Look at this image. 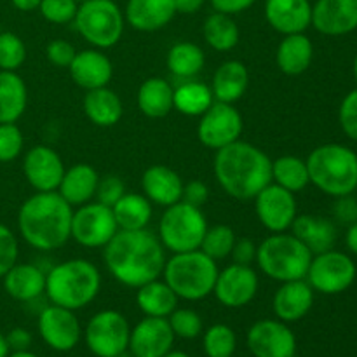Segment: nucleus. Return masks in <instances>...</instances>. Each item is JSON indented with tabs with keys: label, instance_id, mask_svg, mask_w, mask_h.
Masks as SVG:
<instances>
[{
	"label": "nucleus",
	"instance_id": "f257e3e1",
	"mask_svg": "<svg viewBox=\"0 0 357 357\" xmlns=\"http://www.w3.org/2000/svg\"><path fill=\"white\" fill-rule=\"evenodd\" d=\"M105 265L112 278L128 288H139L162 278L166 250L149 229L119 230L103 248Z\"/></svg>",
	"mask_w": 357,
	"mask_h": 357
},
{
	"label": "nucleus",
	"instance_id": "f03ea898",
	"mask_svg": "<svg viewBox=\"0 0 357 357\" xmlns=\"http://www.w3.org/2000/svg\"><path fill=\"white\" fill-rule=\"evenodd\" d=\"M213 173L229 197L253 201L258 192L272 183V159L253 143L237 139L216 150Z\"/></svg>",
	"mask_w": 357,
	"mask_h": 357
},
{
	"label": "nucleus",
	"instance_id": "7ed1b4c3",
	"mask_svg": "<svg viewBox=\"0 0 357 357\" xmlns=\"http://www.w3.org/2000/svg\"><path fill=\"white\" fill-rule=\"evenodd\" d=\"M73 208L58 192H37L17 211V230L28 246L54 251L70 239Z\"/></svg>",
	"mask_w": 357,
	"mask_h": 357
},
{
	"label": "nucleus",
	"instance_id": "20e7f679",
	"mask_svg": "<svg viewBox=\"0 0 357 357\" xmlns=\"http://www.w3.org/2000/svg\"><path fill=\"white\" fill-rule=\"evenodd\" d=\"M101 289L100 268L86 258H72L45 272V293L52 305L80 310L94 302Z\"/></svg>",
	"mask_w": 357,
	"mask_h": 357
},
{
	"label": "nucleus",
	"instance_id": "39448f33",
	"mask_svg": "<svg viewBox=\"0 0 357 357\" xmlns=\"http://www.w3.org/2000/svg\"><path fill=\"white\" fill-rule=\"evenodd\" d=\"M310 183L331 197L351 195L357 188V153L340 143L314 149L305 159Z\"/></svg>",
	"mask_w": 357,
	"mask_h": 357
},
{
	"label": "nucleus",
	"instance_id": "423d86ee",
	"mask_svg": "<svg viewBox=\"0 0 357 357\" xmlns=\"http://www.w3.org/2000/svg\"><path fill=\"white\" fill-rule=\"evenodd\" d=\"M218 272V261L209 258L204 251L194 250L173 253V257L167 258L162 278L178 298L199 302L213 295Z\"/></svg>",
	"mask_w": 357,
	"mask_h": 357
},
{
	"label": "nucleus",
	"instance_id": "0eeeda50",
	"mask_svg": "<svg viewBox=\"0 0 357 357\" xmlns=\"http://www.w3.org/2000/svg\"><path fill=\"white\" fill-rule=\"evenodd\" d=\"M312 257L309 248L289 234V230L271 234L257 248L258 268L278 282L305 279Z\"/></svg>",
	"mask_w": 357,
	"mask_h": 357
},
{
	"label": "nucleus",
	"instance_id": "6e6552de",
	"mask_svg": "<svg viewBox=\"0 0 357 357\" xmlns=\"http://www.w3.org/2000/svg\"><path fill=\"white\" fill-rule=\"evenodd\" d=\"M208 227V220L202 208H195L180 201L164 208L159 220L157 237L162 243L164 250L171 253L194 251L201 248Z\"/></svg>",
	"mask_w": 357,
	"mask_h": 357
},
{
	"label": "nucleus",
	"instance_id": "1a4fd4ad",
	"mask_svg": "<svg viewBox=\"0 0 357 357\" xmlns=\"http://www.w3.org/2000/svg\"><path fill=\"white\" fill-rule=\"evenodd\" d=\"M80 37L94 49H110L122 38L124 13L114 0H86L79 3L73 20Z\"/></svg>",
	"mask_w": 357,
	"mask_h": 357
},
{
	"label": "nucleus",
	"instance_id": "9d476101",
	"mask_svg": "<svg viewBox=\"0 0 357 357\" xmlns=\"http://www.w3.org/2000/svg\"><path fill=\"white\" fill-rule=\"evenodd\" d=\"M131 326L126 316L119 310H100L94 314L82 331L84 342L93 356L117 357L128 351Z\"/></svg>",
	"mask_w": 357,
	"mask_h": 357
},
{
	"label": "nucleus",
	"instance_id": "9b49d317",
	"mask_svg": "<svg viewBox=\"0 0 357 357\" xmlns=\"http://www.w3.org/2000/svg\"><path fill=\"white\" fill-rule=\"evenodd\" d=\"M357 275L356 264L349 255L330 250L314 255L307 271V282L314 291L323 295H338L354 284Z\"/></svg>",
	"mask_w": 357,
	"mask_h": 357
},
{
	"label": "nucleus",
	"instance_id": "f8f14e48",
	"mask_svg": "<svg viewBox=\"0 0 357 357\" xmlns=\"http://www.w3.org/2000/svg\"><path fill=\"white\" fill-rule=\"evenodd\" d=\"M117 232L119 227L114 211L108 206L91 201L73 209L70 239H73L82 248H87V250L105 248Z\"/></svg>",
	"mask_w": 357,
	"mask_h": 357
},
{
	"label": "nucleus",
	"instance_id": "ddd939ff",
	"mask_svg": "<svg viewBox=\"0 0 357 357\" xmlns=\"http://www.w3.org/2000/svg\"><path fill=\"white\" fill-rule=\"evenodd\" d=\"M244 121L241 112L234 105L215 101L199 117L197 138L206 149L220 150L241 139Z\"/></svg>",
	"mask_w": 357,
	"mask_h": 357
},
{
	"label": "nucleus",
	"instance_id": "4468645a",
	"mask_svg": "<svg viewBox=\"0 0 357 357\" xmlns=\"http://www.w3.org/2000/svg\"><path fill=\"white\" fill-rule=\"evenodd\" d=\"M37 328L44 344L56 352L73 351L79 345L84 331L75 310L52 303L40 310Z\"/></svg>",
	"mask_w": 357,
	"mask_h": 357
},
{
	"label": "nucleus",
	"instance_id": "2eb2a0df",
	"mask_svg": "<svg viewBox=\"0 0 357 357\" xmlns=\"http://www.w3.org/2000/svg\"><path fill=\"white\" fill-rule=\"evenodd\" d=\"M255 201L257 218L271 234L288 232L298 215L295 194L275 183H268L258 192Z\"/></svg>",
	"mask_w": 357,
	"mask_h": 357
},
{
	"label": "nucleus",
	"instance_id": "dca6fc26",
	"mask_svg": "<svg viewBox=\"0 0 357 357\" xmlns=\"http://www.w3.org/2000/svg\"><path fill=\"white\" fill-rule=\"evenodd\" d=\"M260 278L251 265L230 264L218 272L213 295L227 309H241L255 300Z\"/></svg>",
	"mask_w": 357,
	"mask_h": 357
},
{
	"label": "nucleus",
	"instance_id": "f3484780",
	"mask_svg": "<svg viewBox=\"0 0 357 357\" xmlns=\"http://www.w3.org/2000/svg\"><path fill=\"white\" fill-rule=\"evenodd\" d=\"M248 349L253 357H295L296 337L279 319H260L248 330Z\"/></svg>",
	"mask_w": 357,
	"mask_h": 357
},
{
	"label": "nucleus",
	"instance_id": "a211bd4d",
	"mask_svg": "<svg viewBox=\"0 0 357 357\" xmlns=\"http://www.w3.org/2000/svg\"><path fill=\"white\" fill-rule=\"evenodd\" d=\"M65 169L61 155L47 145H35L24 153V178L30 187L37 192L58 190Z\"/></svg>",
	"mask_w": 357,
	"mask_h": 357
},
{
	"label": "nucleus",
	"instance_id": "6ab92c4d",
	"mask_svg": "<svg viewBox=\"0 0 357 357\" xmlns=\"http://www.w3.org/2000/svg\"><path fill=\"white\" fill-rule=\"evenodd\" d=\"M176 337L167 317L145 316L129 335V352L135 357H162L173 351Z\"/></svg>",
	"mask_w": 357,
	"mask_h": 357
},
{
	"label": "nucleus",
	"instance_id": "aec40b11",
	"mask_svg": "<svg viewBox=\"0 0 357 357\" xmlns=\"http://www.w3.org/2000/svg\"><path fill=\"white\" fill-rule=\"evenodd\" d=\"M312 26L328 37H340L357 28V0H317L312 6Z\"/></svg>",
	"mask_w": 357,
	"mask_h": 357
},
{
	"label": "nucleus",
	"instance_id": "412c9836",
	"mask_svg": "<svg viewBox=\"0 0 357 357\" xmlns=\"http://www.w3.org/2000/svg\"><path fill=\"white\" fill-rule=\"evenodd\" d=\"M265 20L278 33H305L312 24V3L309 0H265Z\"/></svg>",
	"mask_w": 357,
	"mask_h": 357
},
{
	"label": "nucleus",
	"instance_id": "4be33fe9",
	"mask_svg": "<svg viewBox=\"0 0 357 357\" xmlns=\"http://www.w3.org/2000/svg\"><path fill=\"white\" fill-rule=\"evenodd\" d=\"M314 289L307 279L281 282L272 298V310L275 319L282 323H296L310 312L314 305Z\"/></svg>",
	"mask_w": 357,
	"mask_h": 357
},
{
	"label": "nucleus",
	"instance_id": "5701e85b",
	"mask_svg": "<svg viewBox=\"0 0 357 357\" xmlns=\"http://www.w3.org/2000/svg\"><path fill=\"white\" fill-rule=\"evenodd\" d=\"M73 82L84 91H93L110 84L114 75L112 59L101 49H84L77 51L75 58L68 66Z\"/></svg>",
	"mask_w": 357,
	"mask_h": 357
},
{
	"label": "nucleus",
	"instance_id": "b1692460",
	"mask_svg": "<svg viewBox=\"0 0 357 357\" xmlns=\"http://www.w3.org/2000/svg\"><path fill=\"white\" fill-rule=\"evenodd\" d=\"M176 16L174 0H128L124 20L132 30L152 33L166 28Z\"/></svg>",
	"mask_w": 357,
	"mask_h": 357
},
{
	"label": "nucleus",
	"instance_id": "393cba45",
	"mask_svg": "<svg viewBox=\"0 0 357 357\" xmlns=\"http://www.w3.org/2000/svg\"><path fill=\"white\" fill-rule=\"evenodd\" d=\"M142 190L152 204L167 208V206H173L181 201L183 180L171 167L164 166V164H153V166L146 167L143 173Z\"/></svg>",
	"mask_w": 357,
	"mask_h": 357
},
{
	"label": "nucleus",
	"instance_id": "a878e982",
	"mask_svg": "<svg viewBox=\"0 0 357 357\" xmlns=\"http://www.w3.org/2000/svg\"><path fill=\"white\" fill-rule=\"evenodd\" d=\"M209 87L215 101L230 105L237 103L250 87V70L239 59L223 61L213 73Z\"/></svg>",
	"mask_w": 357,
	"mask_h": 357
},
{
	"label": "nucleus",
	"instance_id": "bb28decb",
	"mask_svg": "<svg viewBox=\"0 0 357 357\" xmlns=\"http://www.w3.org/2000/svg\"><path fill=\"white\" fill-rule=\"evenodd\" d=\"M98 181H100L98 171L91 164L79 162L70 166L68 169H65L61 183H59L56 192L72 208H79V206L94 201Z\"/></svg>",
	"mask_w": 357,
	"mask_h": 357
},
{
	"label": "nucleus",
	"instance_id": "cd10ccee",
	"mask_svg": "<svg viewBox=\"0 0 357 357\" xmlns=\"http://www.w3.org/2000/svg\"><path fill=\"white\" fill-rule=\"evenodd\" d=\"M291 234L302 241L312 255L324 253L335 248L337 227L330 218L317 215H296L291 225Z\"/></svg>",
	"mask_w": 357,
	"mask_h": 357
},
{
	"label": "nucleus",
	"instance_id": "c85d7f7f",
	"mask_svg": "<svg viewBox=\"0 0 357 357\" xmlns=\"http://www.w3.org/2000/svg\"><path fill=\"white\" fill-rule=\"evenodd\" d=\"M2 282L7 295L17 302H33L45 293V272L35 264H16Z\"/></svg>",
	"mask_w": 357,
	"mask_h": 357
},
{
	"label": "nucleus",
	"instance_id": "c756f323",
	"mask_svg": "<svg viewBox=\"0 0 357 357\" xmlns=\"http://www.w3.org/2000/svg\"><path fill=\"white\" fill-rule=\"evenodd\" d=\"M82 107L91 124L98 126V128H112V126L119 124L124 115V105H122L121 96L108 86L86 91Z\"/></svg>",
	"mask_w": 357,
	"mask_h": 357
},
{
	"label": "nucleus",
	"instance_id": "7c9ffc66",
	"mask_svg": "<svg viewBox=\"0 0 357 357\" xmlns=\"http://www.w3.org/2000/svg\"><path fill=\"white\" fill-rule=\"evenodd\" d=\"M314 59V44L305 33L284 35L275 51V63L284 75L296 77L307 72Z\"/></svg>",
	"mask_w": 357,
	"mask_h": 357
},
{
	"label": "nucleus",
	"instance_id": "2f4dec72",
	"mask_svg": "<svg viewBox=\"0 0 357 357\" xmlns=\"http://www.w3.org/2000/svg\"><path fill=\"white\" fill-rule=\"evenodd\" d=\"M174 89L162 77H150L143 80L136 94L139 112L149 119H162L174 110Z\"/></svg>",
	"mask_w": 357,
	"mask_h": 357
},
{
	"label": "nucleus",
	"instance_id": "473e14b6",
	"mask_svg": "<svg viewBox=\"0 0 357 357\" xmlns=\"http://www.w3.org/2000/svg\"><path fill=\"white\" fill-rule=\"evenodd\" d=\"M28 105V89L17 72L0 70V124L17 122Z\"/></svg>",
	"mask_w": 357,
	"mask_h": 357
},
{
	"label": "nucleus",
	"instance_id": "72a5a7b5",
	"mask_svg": "<svg viewBox=\"0 0 357 357\" xmlns=\"http://www.w3.org/2000/svg\"><path fill=\"white\" fill-rule=\"evenodd\" d=\"M178 296L164 279H153L136 288V303L149 317H169L178 307Z\"/></svg>",
	"mask_w": 357,
	"mask_h": 357
},
{
	"label": "nucleus",
	"instance_id": "f704fd0d",
	"mask_svg": "<svg viewBox=\"0 0 357 357\" xmlns=\"http://www.w3.org/2000/svg\"><path fill=\"white\" fill-rule=\"evenodd\" d=\"M115 222L119 230H142L149 229V223L153 216L152 202L143 194L126 192L114 206Z\"/></svg>",
	"mask_w": 357,
	"mask_h": 357
},
{
	"label": "nucleus",
	"instance_id": "c9c22d12",
	"mask_svg": "<svg viewBox=\"0 0 357 357\" xmlns=\"http://www.w3.org/2000/svg\"><path fill=\"white\" fill-rule=\"evenodd\" d=\"M166 65L176 79L190 80L195 79L204 68L206 54L201 45L194 42H176L167 51Z\"/></svg>",
	"mask_w": 357,
	"mask_h": 357
},
{
	"label": "nucleus",
	"instance_id": "e433bc0d",
	"mask_svg": "<svg viewBox=\"0 0 357 357\" xmlns=\"http://www.w3.org/2000/svg\"><path fill=\"white\" fill-rule=\"evenodd\" d=\"M202 37L213 51L229 52L239 44L241 30L232 16L215 10L202 23Z\"/></svg>",
	"mask_w": 357,
	"mask_h": 357
},
{
	"label": "nucleus",
	"instance_id": "4c0bfd02",
	"mask_svg": "<svg viewBox=\"0 0 357 357\" xmlns=\"http://www.w3.org/2000/svg\"><path fill=\"white\" fill-rule=\"evenodd\" d=\"M173 103L174 110H178L180 114L187 115V117H201L215 103V98H213L211 87L208 84L190 79L183 80L174 89Z\"/></svg>",
	"mask_w": 357,
	"mask_h": 357
},
{
	"label": "nucleus",
	"instance_id": "58836bf2",
	"mask_svg": "<svg viewBox=\"0 0 357 357\" xmlns=\"http://www.w3.org/2000/svg\"><path fill=\"white\" fill-rule=\"evenodd\" d=\"M272 183L298 194L310 183L307 162L296 155H281L272 160Z\"/></svg>",
	"mask_w": 357,
	"mask_h": 357
},
{
	"label": "nucleus",
	"instance_id": "ea45409f",
	"mask_svg": "<svg viewBox=\"0 0 357 357\" xmlns=\"http://www.w3.org/2000/svg\"><path fill=\"white\" fill-rule=\"evenodd\" d=\"M202 349L208 357H234L237 349L236 331L229 324H213L202 331Z\"/></svg>",
	"mask_w": 357,
	"mask_h": 357
},
{
	"label": "nucleus",
	"instance_id": "a19ab883",
	"mask_svg": "<svg viewBox=\"0 0 357 357\" xmlns=\"http://www.w3.org/2000/svg\"><path fill=\"white\" fill-rule=\"evenodd\" d=\"M237 237L232 227L229 225H213L208 227L199 250L204 251L209 258L215 261L230 258Z\"/></svg>",
	"mask_w": 357,
	"mask_h": 357
},
{
	"label": "nucleus",
	"instance_id": "79ce46f5",
	"mask_svg": "<svg viewBox=\"0 0 357 357\" xmlns=\"http://www.w3.org/2000/svg\"><path fill=\"white\" fill-rule=\"evenodd\" d=\"M26 61V45L20 35L0 31V70L17 72Z\"/></svg>",
	"mask_w": 357,
	"mask_h": 357
},
{
	"label": "nucleus",
	"instance_id": "37998d69",
	"mask_svg": "<svg viewBox=\"0 0 357 357\" xmlns=\"http://www.w3.org/2000/svg\"><path fill=\"white\" fill-rule=\"evenodd\" d=\"M167 321H169L174 337L181 338V340H194V338L201 337L204 331L202 317L192 309H178L176 307L167 317Z\"/></svg>",
	"mask_w": 357,
	"mask_h": 357
},
{
	"label": "nucleus",
	"instance_id": "c03bdc74",
	"mask_svg": "<svg viewBox=\"0 0 357 357\" xmlns=\"http://www.w3.org/2000/svg\"><path fill=\"white\" fill-rule=\"evenodd\" d=\"M24 149V136L16 122L0 124V162H13Z\"/></svg>",
	"mask_w": 357,
	"mask_h": 357
},
{
	"label": "nucleus",
	"instance_id": "a18cd8bd",
	"mask_svg": "<svg viewBox=\"0 0 357 357\" xmlns=\"http://www.w3.org/2000/svg\"><path fill=\"white\" fill-rule=\"evenodd\" d=\"M77 9H79L77 0H42L38 7L42 17L52 24L73 23Z\"/></svg>",
	"mask_w": 357,
	"mask_h": 357
},
{
	"label": "nucleus",
	"instance_id": "49530a36",
	"mask_svg": "<svg viewBox=\"0 0 357 357\" xmlns=\"http://www.w3.org/2000/svg\"><path fill=\"white\" fill-rule=\"evenodd\" d=\"M20 257V244L16 234L7 225L0 223V279L17 264Z\"/></svg>",
	"mask_w": 357,
	"mask_h": 357
},
{
	"label": "nucleus",
	"instance_id": "de8ad7c7",
	"mask_svg": "<svg viewBox=\"0 0 357 357\" xmlns=\"http://www.w3.org/2000/svg\"><path fill=\"white\" fill-rule=\"evenodd\" d=\"M338 122L345 136H349L352 142H357V89H352L342 100L338 108Z\"/></svg>",
	"mask_w": 357,
	"mask_h": 357
},
{
	"label": "nucleus",
	"instance_id": "09e8293b",
	"mask_svg": "<svg viewBox=\"0 0 357 357\" xmlns=\"http://www.w3.org/2000/svg\"><path fill=\"white\" fill-rule=\"evenodd\" d=\"M126 192L128 190H126V185L121 178L115 176V174H107V176L100 178V181H98L94 201L112 208Z\"/></svg>",
	"mask_w": 357,
	"mask_h": 357
},
{
	"label": "nucleus",
	"instance_id": "8fccbe9b",
	"mask_svg": "<svg viewBox=\"0 0 357 357\" xmlns=\"http://www.w3.org/2000/svg\"><path fill=\"white\" fill-rule=\"evenodd\" d=\"M75 54L77 49L68 40H63V38H56V40H51L45 45V58L51 65L58 66V68H68Z\"/></svg>",
	"mask_w": 357,
	"mask_h": 357
},
{
	"label": "nucleus",
	"instance_id": "3c124183",
	"mask_svg": "<svg viewBox=\"0 0 357 357\" xmlns=\"http://www.w3.org/2000/svg\"><path fill=\"white\" fill-rule=\"evenodd\" d=\"M209 199V188L204 181L192 180L188 183H183V194H181V201L187 204L195 206V208H202Z\"/></svg>",
	"mask_w": 357,
	"mask_h": 357
},
{
	"label": "nucleus",
	"instance_id": "603ef678",
	"mask_svg": "<svg viewBox=\"0 0 357 357\" xmlns=\"http://www.w3.org/2000/svg\"><path fill=\"white\" fill-rule=\"evenodd\" d=\"M333 206V216L340 223L351 225V223L357 222V199L351 195H342V197H335Z\"/></svg>",
	"mask_w": 357,
	"mask_h": 357
},
{
	"label": "nucleus",
	"instance_id": "864d4df0",
	"mask_svg": "<svg viewBox=\"0 0 357 357\" xmlns=\"http://www.w3.org/2000/svg\"><path fill=\"white\" fill-rule=\"evenodd\" d=\"M257 248L258 244H255L251 239H237L230 258H232L234 264L251 265L257 261Z\"/></svg>",
	"mask_w": 357,
	"mask_h": 357
},
{
	"label": "nucleus",
	"instance_id": "5fc2aeb1",
	"mask_svg": "<svg viewBox=\"0 0 357 357\" xmlns=\"http://www.w3.org/2000/svg\"><path fill=\"white\" fill-rule=\"evenodd\" d=\"M209 3H211L216 13L236 16V14H241L250 9V7H253L257 0H209Z\"/></svg>",
	"mask_w": 357,
	"mask_h": 357
},
{
	"label": "nucleus",
	"instance_id": "6e6d98bb",
	"mask_svg": "<svg viewBox=\"0 0 357 357\" xmlns=\"http://www.w3.org/2000/svg\"><path fill=\"white\" fill-rule=\"evenodd\" d=\"M7 338V345H9L10 352H17V351H30L31 347V333L24 328H14L10 330L9 333L6 335Z\"/></svg>",
	"mask_w": 357,
	"mask_h": 357
},
{
	"label": "nucleus",
	"instance_id": "4d7b16f0",
	"mask_svg": "<svg viewBox=\"0 0 357 357\" xmlns=\"http://www.w3.org/2000/svg\"><path fill=\"white\" fill-rule=\"evenodd\" d=\"M206 0H174L176 14H195L204 7Z\"/></svg>",
	"mask_w": 357,
	"mask_h": 357
},
{
	"label": "nucleus",
	"instance_id": "13d9d810",
	"mask_svg": "<svg viewBox=\"0 0 357 357\" xmlns=\"http://www.w3.org/2000/svg\"><path fill=\"white\" fill-rule=\"evenodd\" d=\"M345 244L352 255H357V222L349 225L347 234H345Z\"/></svg>",
	"mask_w": 357,
	"mask_h": 357
},
{
	"label": "nucleus",
	"instance_id": "bf43d9fd",
	"mask_svg": "<svg viewBox=\"0 0 357 357\" xmlns=\"http://www.w3.org/2000/svg\"><path fill=\"white\" fill-rule=\"evenodd\" d=\"M42 0H10L14 7L21 13H31V10H37L40 7Z\"/></svg>",
	"mask_w": 357,
	"mask_h": 357
},
{
	"label": "nucleus",
	"instance_id": "052dcab7",
	"mask_svg": "<svg viewBox=\"0 0 357 357\" xmlns=\"http://www.w3.org/2000/svg\"><path fill=\"white\" fill-rule=\"evenodd\" d=\"M9 354H10V349L9 345H7L6 335L0 333V357H7Z\"/></svg>",
	"mask_w": 357,
	"mask_h": 357
},
{
	"label": "nucleus",
	"instance_id": "680f3d73",
	"mask_svg": "<svg viewBox=\"0 0 357 357\" xmlns=\"http://www.w3.org/2000/svg\"><path fill=\"white\" fill-rule=\"evenodd\" d=\"M7 357H38V356H35L33 352L30 351H17V352H10Z\"/></svg>",
	"mask_w": 357,
	"mask_h": 357
},
{
	"label": "nucleus",
	"instance_id": "e2e57ef3",
	"mask_svg": "<svg viewBox=\"0 0 357 357\" xmlns=\"http://www.w3.org/2000/svg\"><path fill=\"white\" fill-rule=\"evenodd\" d=\"M162 357H190V356H188L187 352H183V351H174V349H173V351H169L166 356H162Z\"/></svg>",
	"mask_w": 357,
	"mask_h": 357
},
{
	"label": "nucleus",
	"instance_id": "0e129e2a",
	"mask_svg": "<svg viewBox=\"0 0 357 357\" xmlns=\"http://www.w3.org/2000/svg\"><path fill=\"white\" fill-rule=\"evenodd\" d=\"M352 72H354V79L357 80V54L354 58V65H352Z\"/></svg>",
	"mask_w": 357,
	"mask_h": 357
},
{
	"label": "nucleus",
	"instance_id": "69168bd1",
	"mask_svg": "<svg viewBox=\"0 0 357 357\" xmlns=\"http://www.w3.org/2000/svg\"><path fill=\"white\" fill-rule=\"evenodd\" d=\"M117 357H135V356H132V354H131V352H129V349H128V351L121 352V354H119Z\"/></svg>",
	"mask_w": 357,
	"mask_h": 357
},
{
	"label": "nucleus",
	"instance_id": "338daca9",
	"mask_svg": "<svg viewBox=\"0 0 357 357\" xmlns=\"http://www.w3.org/2000/svg\"><path fill=\"white\" fill-rule=\"evenodd\" d=\"M77 2H79V3H82V2H86V0H77Z\"/></svg>",
	"mask_w": 357,
	"mask_h": 357
}]
</instances>
